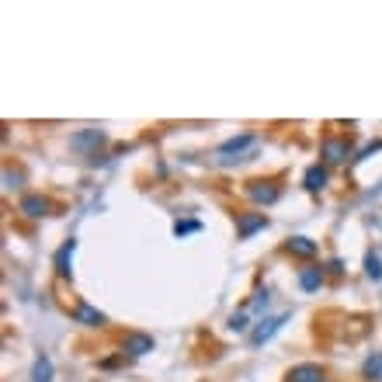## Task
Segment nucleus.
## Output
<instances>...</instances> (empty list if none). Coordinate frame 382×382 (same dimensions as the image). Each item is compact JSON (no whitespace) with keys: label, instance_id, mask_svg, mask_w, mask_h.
Returning <instances> with one entry per match:
<instances>
[{"label":"nucleus","instance_id":"1","mask_svg":"<svg viewBox=\"0 0 382 382\" xmlns=\"http://www.w3.org/2000/svg\"><path fill=\"white\" fill-rule=\"evenodd\" d=\"M288 320H292V309L275 313V316H261V320H257V327L250 330V344H254V347H264V344H268V340H271V337H275V333L288 323Z\"/></svg>","mask_w":382,"mask_h":382},{"label":"nucleus","instance_id":"2","mask_svg":"<svg viewBox=\"0 0 382 382\" xmlns=\"http://www.w3.org/2000/svg\"><path fill=\"white\" fill-rule=\"evenodd\" d=\"M257 229H268V216H264V212H240V219H236V236H240V240H250Z\"/></svg>","mask_w":382,"mask_h":382},{"label":"nucleus","instance_id":"3","mask_svg":"<svg viewBox=\"0 0 382 382\" xmlns=\"http://www.w3.org/2000/svg\"><path fill=\"white\" fill-rule=\"evenodd\" d=\"M101 143H105V132H101V129H84V132L70 136V150H77V153H91V150H98Z\"/></svg>","mask_w":382,"mask_h":382},{"label":"nucleus","instance_id":"4","mask_svg":"<svg viewBox=\"0 0 382 382\" xmlns=\"http://www.w3.org/2000/svg\"><path fill=\"white\" fill-rule=\"evenodd\" d=\"M347 153H351V143H347V139H323V160H327L330 167L344 164Z\"/></svg>","mask_w":382,"mask_h":382},{"label":"nucleus","instance_id":"5","mask_svg":"<svg viewBox=\"0 0 382 382\" xmlns=\"http://www.w3.org/2000/svg\"><path fill=\"white\" fill-rule=\"evenodd\" d=\"M73 250H77V240H67L60 250H56V275L60 278H73Z\"/></svg>","mask_w":382,"mask_h":382},{"label":"nucleus","instance_id":"6","mask_svg":"<svg viewBox=\"0 0 382 382\" xmlns=\"http://www.w3.org/2000/svg\"><path fill=\"white\" fill-rule=\"evenodd\" d=\"M254 136L250 132H243V136H233V139H226L223 146H219V157L223 160H233V153H243V150H254Z\"/></svg>","mask_w":382,"mask_h":382},{"label":"nucleus","instance_id":"7","mask_svg":"<svg viewBox=\"0 0 382 382\" xmlns=\"http://www.w3.org/2000/svg\"><path fill=\"white\" fill-rule=\"evenodd\" d=\"M122 347H125V351H129L132 358H143V354H150V351H153L157 344H153V337H150V333H129Z\"/></svg>","mask_w":382,"mask_h":382},{"label":"nucleus","instance_id":"8","mask_svg":"<svg viewBox=\"0 0 382 382\" xmlns=\"http://www.w3.org/2000/svg\"><path fill=\"white\" fill-rule=\"evenodd\" d=\"M302 188H306V191H313V195H316V191H323V188H327V167L313 164V167L302 174Z\"/></svg>","mask_w":382,"mask_h":382},{"label":"nucleus","instance_id":"9","mask_svg":"<svg viewBox=\"0 0 382 382\" xmlns=\"http://www.w3.org/2000/svg\"><path fill=\"white\" fill-rule=\"evenodd\" d=\"M18 209H21L25 216H32V219H42V216H49V202H46L42 195H25Z\"/></svg>","mask_w":382,"mask_h":382},{"label":"nucleus","instance_id":"10","mask_svg":"<svg viewBox=\"0 0 382 382\" xmlns=\"http://www.w3.org/2000/svg\"><path fill=\"white\" fill-rule=\"evenodd\" d=\"M285 250H288L292 257H313V254H316V240H309V236H292V240H285Z\"/></svg>","mask_w":382,"mask_h":382},{"label":"nucleus","instance_id":"11","mask_svg":"<svg viewBox=\"0 0 382 382\" xmlns=\"http://www.w3.org/2000/svg\"><path fill=\"white\" fill-rule=\"evenodd\" d=\"M73 316H77V323H84V327H105V320H108L101 309H94V306H87V302H80Z\"/></svg>","mask_w":382,"mask_h":382},{"label":"nucleus","instance_id":"12","mask_svg":"<svg viewBox=\"0 0 382 382\" xmlns=\"http://www.w3.org/2000/svg\"><path fill=\"white\" fill-rule=\"evenodd\" d=\"M288 379H292V382H323V372H320V365L306 361V365H295Z\"/></svg>","mask_w":382,"mask_h":382},{"label":"nucleus","instance_id":"13","mask_svg":"<svg viewBox=\"0 0 382 382\" xmlns=\"http://www.w3.org/2000/svg\"><path fill=\"white\" fill-rule=\"evenodd\" d=\"M247 195H250L254 202H264V205H275V202H278V188H271V184L261 188V181H254V184L247 188Z\"/></svg>","mask_w":382,"mask_h":382},{"label":"nucleus","instance_id":"14","mask_svg":"<svg viewBox=\"0 0 382 382\" xmlns=\"http://www.w3.org/2000/svg\"><path fill=\"white\" fill-rule=\"evenodd\" d=\"M320 285H323V271L320 268H302L299 271V288L302 292H316Z\"/></svg>","mask_w":382,"mask_h":382},{"label":"nucleus","instance_id":"15","mask_svg":"<svg viewBox=\"0 0 382 382\" xmlns=\"http://www.w3.org/2000/svg\"><path fill=\"white\" fill-rule=\"evenodd\" d=\"M32 382H53V358H49V354H39V358H35Z\"/></svg>","mask_w":382,"mask_h":382},{"label":"nucleus","instance_id":"16","mask_svg":"<svg viewBox=\"0 0 382 382\" xmlns=\"http://www.w3.org/2000/svg\"><path fill=\"white\" fill-rule=\"evenodd\" d=\"M365 275H368L372 281H382V257H379L375 250L365 254Z\"/></svg>","mask_w":382,"mask_h":382},{"label":"nucleus","instance_id":"17","mask_svg":"<svg viewBox=\"0 0 382 382\" xmlns=\"http://www.w3.org/2000/svg\"><path fill=\"white\" fill-rule=\"evenodd\" d=\"M361 372H365V379H382V354H372Z\"/></svg>","mask_w":382,"mask_h":382},{"label":"nucleus","instance_id":"18","mask_svg":"<svg viewBox=\"0 0 382 382\" xmlns=\"http://www.w3.org/2000/svg\"><path fill=\"white\" fill-rule=\"evenodd\" d=\"M198 229H202L198 219H184V223L177 219V223H174V233H177V236H188V233H198Z\"/></svg>","mask_w":382,"mask_h":382},{"label":"nucleus","instance_id":"19","mask_svg":"<svg viewBox=\"0 0 382 382\" xmlns=\"http://www.w3.org/2000/svg\"><path fill=\"white\" fill-rule=\"evenodd\" d=\"M268 302H271V292H268V288H264V292H257V295H254V299H250V306H247V309H254V313H261V309H264V306H268Z\"/></svg>","mask_w":382,"mask_h":382},{"label":"nucleus","instance_id":"20","mask_svg":"<svg viewBox=\"0 0 382 382\" xmlns=\"http://www.w3.org/2000/svg\"><path fill=\"white\" fill-rule=\"evenodd\" d=\"M247 327H250V323H247V313H233V316H229V330H233V333H243Z\"/></svg>","mask_w":382,"mask_h":382},{"label":"nucleus","instance_id":"21","mask_svg":"<svg viewBox=\"0 0 382 382\" xmlns=\"http://www.w3.org/2000/svg\"><path fill=\"white\" fill-rule=\"evenodd\" d=\"M379 150H382V143H368V146H365V150H361L354 160H365V157H372V153H379Z\"/></svg>","mask_w":382,"mask_h":382},{"label":"nucleus","instance_id":"22","mask_svg":"<svg viewBox=\"0 0 382 382\" xmlns=\"http://www.w3.org/2000/svg\"><path fill=\"white\" fill-rule=\"evenodd\" d=\"M4 188H18V174H11V171H4Z\"/></svg>","mask_w":382,"mask_h":382}]
</instances>
